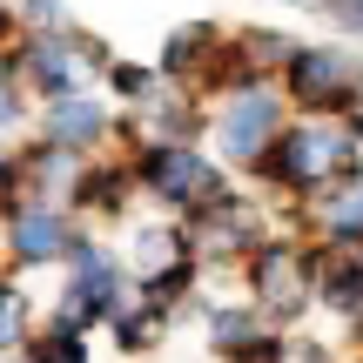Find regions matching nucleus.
I'll list each match as a JSON object with an SVG mask.
<instances>
[{
  "mask_svg": "<svg viewBox=\"0 0 363 363\" xmlns=\"http://www.w3.org/2000/svg\"><path fill=\"white\" fill-rule=\"evenodd\" d=\"M34 330V310H27V296H21V283H7L0 276V357L7 350H21V337Z\"/></svg>",
  "mask_w": 363,
  "mask_h": 363,
  "instance_id": "obj_15",
  "label": "nucleus"
},
{
  "mask_svg": "<svg viewBox=\"0 0 363 363\" xmlns=\"http://www.w3.org/2000/svg\"><path fill=\"white\" fill-rule=\"evenodd\" d=\"M310 289H323L330 310H363V256H323V262H310Z\"/></svg>",
  "mask_w": 363,
  "mask_h": 363,
  "instance_id": "obj_10",
  "label": "nucleus"
},
{
  "mask_svg": "<svg viewBox=\"0 0 363 363\" xmlns=\"http://www.w3.org/2000/svg\"><path fill=\"white\" fill-rule=\"evenodd\" d=\"M67 249H74V222H67L61 202H13L7 208V256L21 269L67 262Z\"/></svg>",
  "mask_w": 363,
  "mask_h": 363,
  "instance_id": "obj_4",
  "label": "nucleus"
},
{
  "mask_svg": "<svg viewBox=\"0 0 363 363\" xmlns=\"http://www.w3.org/2000/svg\"><path fill=\"white\" fill-rule=\"evenodd\" d=\"M101 135H108V108L94 101V94H61V101H48V148L81 155V148H94Z\"/></svg>",
  "mask_w": 363,
  "mask_h": 363,
  "instance_id": "obj_9",
  "label": "nucleus"
},
{
  "mask_svg": "<svg viewBox=\"0 0 363 363\" xmlns=\"http://www.w3.org/2000/svg\"><path fill=\"white\" fill-rule=\"evenodd\" d=\"M208 337H216L222 350H249V343L262 337V316L256 310H208Z\"/></svg>",
  "mask_w": 363,
  "mask_h": 363,
  "instance_id": "obj_16",
  "label": "nucleus"
},
{
  "mask_svg": "<svg viewBox=\"0 0 363 363\" xmlns=\"http://www.w3.org/2000/svg\"><path fill=\"white\" fill-rule=\"evenodd\" d=\"M7 34H13V7L0 0V40H7Z\"/></svg>",
  "mask_w": 363,
  "mask_h": 363,
  "instance_id": "obj_22",
  "label": "nucleus"
},
{
  "mask_svg": "<svg viewBox=\"0 0 363 363\" xmlns=\"http://www.w3.org/2000/svg\"><path fill=\"white\" fill-rule=\"evenodd\" d=\"M169 262H189V242H182V229H142V235H135V269H142V276L169 269Z\"/></svg>",
  "mask_w": 363,
  "mask_h": 363,
  "instance_id": "obj_13",
  "label": "nucleus"
},
{
  "mask_svg": "<svg viewBox=\"0 0 363 363\" xmlns=\"http://www.w3.org/2000/svg\"><path fill=\"white\" fill-rule=\"evenodd\" d=\"M135 175H142L169 208H208V202L222 195V175L208 169L195 148H182V142H148V148H142V169H135Z\"/></svg>",
  "mask_w": 363,
  "mask_h": 363,
  "instance_id": "obj_3",
  "label": "nucleus"
},
{
  "mask_svg": "<svg viewBox=\"0 0 363 363\" xmlns=\"http://www.w3.org/2000/svg\"><path fill=\"white\" fill-rule=\"evenodd\" d=\"M289 81H296V101H310V108H357V67L337 48L289 54Z\"/></svg>",
  "mask_w": 363,
  "mask_h": 363,
  "instance_id": "obj_7",
  "label": "nucleus"
},
{
  "mask_svg": "<svg viewBox=\"0 0 363 363\" xmlns=\"http://www.w3.org/2000/svg\"><path fill=\"white\" fill-rule=\"evenodd\" d=\"M108 330H115L121 350H148V343L169 330V310H155V303H121V310L108 316Z\"/></svg>",
  "mask_w": 363,
  "mask_h": 363,
  "instance_id": "obj_12",
  "label": "nucleus"
},
{
  "mask_svg": "<svg viewBox=\"0 0 363 363\" xmlns=\"http://www.w3.org/2000/svg\"><path fill=\"white\" fill-rule=\"evenodd\" d=\"M249 61H289V40L283 34H249Z\"/></svg>",
  "mask_w": 363,
  "mask_h": 363,
  "instance_id": "obj_20",
  "label": "nucleus"
},
{
  "mask_svg": "<svg viewBox=\"0 0 363 363\" xmlns=\"http://www.w3.org/2000/svg\"><path fill=\"white\" fill-rule=\"evenodd\" d=\"M94 67H101V48H94L88 34H54V27H40L34 40L13 48L7 74L27 81L34 94H48V101H61V94H81V88H88Z\"/></svg>",
  "mask_w": 363,
  "mask_h": 363,
  "instance_id": "obj_1",
  "label": "nucleus"
},
{
  "mask_svg": "<svg viewBox=\"0 0 363 363\" xmlns=\"http://www.w3.org/2000/svg\"><path fill=\"white\" fill-rule=\"evenodd\" d=\"M316 222L323 235H363V189H337L316 202Z\"/></svg>",
  "mask_w": 363,
  "mask_h": 363,
  "instance_id": "obj_14",
  "label": "nucleus"
},
{
  "mask_svg": "<svg viewBox=\"0 0 363 363\" xmlns=\"http://www.w3.org/2000/svg\"><path fill=\"white\" fill-rule=\"evenodd\" d=\"M13 7H21V13H27L34 27H54V21L67 13V0H13Z\"/></svg>",
  "mask_w": 363,
  "mask_h": 363,
  "instance_id": "obj_19",
  "label": "nucleus"
},
{
  "mask_svg": "<svg viewBox=\"0 0 363 363\" xmlns=\"http://www.w3.org/2000/svg\"><path fill=\"white\" fill-rule=\"evenodd\" d=\"M269 128H276V94L269 88H242L229 108H222V148L242 162H256L269 148Z\"/></svg>",
  "mask_w": 363,
  "mask_h": 363,
  "instance_id": "obj_8",
  "label": "nucleus"
},
{
  "mask_svg": "<svg viewBox=\"0 0 363 363\" xmlns=\"http://www.w3.org/2000/svg\"><path fill=\"white\" fill-rule=\"evenodd\" d=\"M115 310H121V262L108 256V249H94V242L74 235V249H67V289H61V310L54 316L74 323V330H94Z\"/></svg>",
  "mask_w": 363,
  "mask_h": 363,
  "instance_id": "obj_2",
  "label": "nucleus"
},
{
  "mask_svg": "<svg viewBox=\"0 0 363 363\" xmlns=\"http://www.w3.org/2000/svg\"><path fill=\"white\" fill-rule=\"evenodd\" d=\"M13 121H21V81L0 67V128H13Z\"/></svg>",
  "mask_w": 363,
  "mask_h": 363,
  "instance_id": "obj_18",
  "label": "nucleus"
},
{
  "mask_svg": "<svg viewBox=\"0 0 363 363\" xmlns=\"http://www.w3.org/2000/svg\"><path fill=\"white\" fill-rule=\"evenodd\" d=\"M256 296H262V310L269 316H303L310 310V256L303 249H289V242H276V249H256Z\"/></svg>",
  "mask_w": 363,
  "mask_h": 363,
  "instance_id": "obj_6",
  "label": "nucleus"
},
{
  "mask_svg": "<svg viewBox=\"0 0 363 363\" xmlns=\"http://www.w3.org/2000/svg\"><path fill=\"white\" fill-rule=\"evenodd\" d=\"M115 88L128 94V101H155V74H148V67H115Z\"/></svg>",
  "mask_w": 363,
  "mask_h": 363,
  "instance_id": "obj_17",
  "label": "nucleus"
},
{
  "mask_svg": "<svg viewBox=\"0 0 363 363\" xmlns=\"http://www.w3.org/2000/svg\"><path fill=\"white\" fill-rule=\"evenodd\" d=\"M330 21H343V27H363V0H330Z\"/></svg>",
  "mask_w": 363,
  "mask_h": 363,
  "instance_id": "obj_21",
  "label": "nucleus"
},
{
  "mask_svg": "<svg viewBox=\"0 0 363 363\" xmlns=\"http://www.w3.org/2000/svg\"><path fill=\"white\" fill-rule=\"evenodd\" d=\"M21 363H88V330L54 316L48 330H27L21 337Z\"/></svg>",
  "mask_w": 363,
  "mask_h": 363,
  "instance_id": "obj_11",
  "label": "nucleus"
},
{
  "mask_svg": "<svg viewBox=\"0 0 363 363\" xmlns=\"http://www.w3.org/2000/svg\"><path fill=\"white\" fill-rule=\"evenodd\" d=\"M343 169H350V142L330 135V128H296V135H283V148L262 162V175L296 182V189H310V182H323V175H343Z\"/></svg>",
  "mask_w": 363,
  "mask_h": 363,
  "instance_id": "obj_5",
  "label": "nucleus"
}]
</instances>
